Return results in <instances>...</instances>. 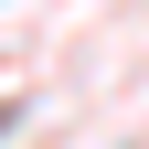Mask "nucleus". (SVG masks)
<instances>
[{"label":"nucleus","mask_w":149,"mask_h":149,"mask_svg":"<svg viewBox=\"0 0 149 149\" xmlns=\"http://www.w3.org/2000/svg\"><path fill=\"white\" fill-rule=\"evenodd\" d=\"M0 128H11V117H0Z\"/></svg>","instance_id":"1"}]
</instances>
